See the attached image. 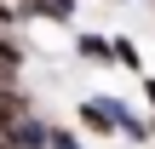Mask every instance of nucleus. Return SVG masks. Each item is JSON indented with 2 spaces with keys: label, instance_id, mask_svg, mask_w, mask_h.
Here are the masks:
<instances>
[{
  "label": "nucleus",
  "instance_id": "nucleus-3",
  "mask_svg": "<svg viewBox=\"0 0 155 149\" xmlns=\"http://www.w3.org/2000/svg\"><path fill=\"white\" fill-rule=\"evenodd\" d=\"M109 63H121V69H138V63H144L138 40H132V34H115V40H109Z\"/></svg>",
  "mask_w": 155,
  "mask_h": 149
},
{
  "label": "nucleus",
  "instance_id": "nucleus-5",
  "mask_svg": "<svg viewBox=\"0 0 155 149\" xmlns=\"http://www.w3.org/2000/svg\"><path fill=\"white\" fill-rule=\"evenodd\" d=\"M75 115H81V126H92V132H115V121H109V109H104V103H92V98H86V103H81Z\"/></svg>",
  "mask_w": 155,
  "mask_h": 149
},
{
  "label": "nucleus",
  "instance_id": "nucleus-1",
  "mask_svg": "<svg viewBox=\"0 0 155 149\" xmlns=\"http://www.w3.org/2000/svg\"><path fill=\"white\" fill-rule=\"evenodd\" d=\"M46 132H52V126H46L40 115H17V121H12L6 149H46Z\"/></svg>",
  "mask_w": 155,
  "mask_h": 149
},
{
  "label": "nucleus",
  "instance_id": "nucleus-7",
  "mask_svg": "<svg viewBox=\"0 0 155 149\" xmlns=\"http://www.w3.org/2000/svg\"><path fill=\"white\" fill-rule=\"evenodd\" d=\"M144 98H150V109H155V75H150V80H144Z\"/></svg>",
  "mask_w": 155,
  "mask_h": 149
},
{
  "label": "nucleus",
  "instance_id": "nucleus-4",
  "mask_svg": "<svg viewBox=\"0 0 155 149\" xmlns=\"http://www.w3.org/2000/svg\"><path fill=\"white\" fill-rule=\"evenodd\" d=\"M75 52H81L86 63H109V40H104V34H75Z\"/></svg>",
  "mask_w": 155,
  "mask_h": 149
},
{
  "label": "nucleus",
  "instance_id": "nucleus-8",
  "mask_svg": "<svg viewBox=\"0 0 155 149\" xmlns=\"http://www.w3.org/2000/svg\"><path fill=\"white\" fill-rule=\"evenodd\" d=\"M144 132H150V138H155V121H150V126H144Z\"/></svg>",
  "mask_w": 155,
  "mask_h": 149
},
{
  "label": "nucleus",
  "instance_id": "nucleus-6",
  "mask_svg": "<svg viewBox=\"0 0 155 149\" xmlns=\"http://www.w3.org/2000/svg\"><path fill=\"white\" fill-rule=\"evenodd\" d=\"M46 149H86L75 132H46Z\"/></svg>",
  "mask_w": 155,
  "mask_h": 149
},
{
  "label": "nucleus",
  "instance_id": "nucleus-2",
  "mask_svg": "<svg viewBox=\"0 0 155 149\" xmlns=\"http://www.w3.org/2000/svg\"><path fill=\"white\" fill-rule=\"evenodd\" d=\"M17 115H29V103H23V92L6 86V92H0V149H6V138H12V121H17Z\"/></svg>",
  "mask_w": 155,
  "mask_h": 149
}]
</instances>
